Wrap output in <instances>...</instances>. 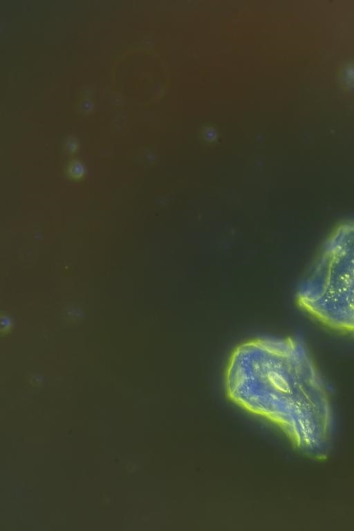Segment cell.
<instances>
[{"instance_id": "1", "label": "cell", "mask_w": 354, "mask_h": 531, "mask_svg": "<svg viewBox=\"0 0 354 531\" xmlns=\"http://www.w3.org/2000/svg\"><path fill=\"white\" fill-rule=\"evenodd\" d=\"M225 386L236 404L288 430L290 415L327 405L313 358L292 337H257L238 344L227 363Z\"/></svg>"}, {"instance_id": "2", "label": "cell", "mask_w": 354, "mask_h": 531, "mask_svg": "<svg viewBox=\"0 0 354 531\" xmlns=\"http://www.w3.org/2000/svg\"><path fill=\"white\" fill-rule=\"evenodd\" d=\"M322 259L296 292V303L324 326L354 337V252Z\"/></svg>"}]
</instances>
